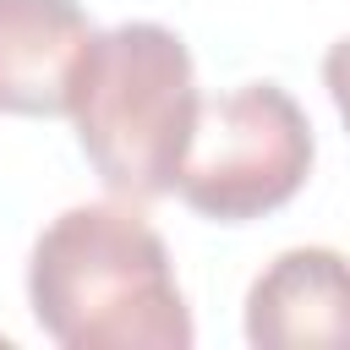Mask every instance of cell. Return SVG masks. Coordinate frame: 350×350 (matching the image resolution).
Returning <instances> with one entry per match:
<instances>
[{
	"mask_svg": "<svg viewBox=\"0 0 350 350\" xmlns=\"http://www.w3.org/2000/svg\"><path fill=\"white\" fill-rule=\"evenodd\" d=\"M38 328L66 350H186L191 312L159 230L120 202H77L27 262Z\"/></svg>",
	"mask_w": 350,
	"mask_h": 350,
	"instance_id": "cell-1",
	"label": "cell"
},
{
	"mask_svg": "<svg viewBox=\"0 0 350 350\" xmlns=\"http://www.w3.org/2000/svg\"><path fill=\"white\" fill-rule=\"evenodd\" d=\"M197 109V71L180 33L120 22L93 38L66 115L98 180L126 202H153L175 191Z\"/></svg>",
	"mask_w": 350,
	"mask_h": 350,
	"instance_id": "cell-2",
	"label": "cell"
},
{
	"mask_svg": "<svg viewBox=\"0 0 350 350\" xmlns=\"http://www.w3.org/2000/svg\"><path fill=\"white\" fill-rule=\"evenodd\" d=\"M312 175V126L279 82H246L202 98L175 191L219 224H246L284 208Z\"/></svg>",
	"mask_w": 350,
	"mask_h": 350,
	"instance_id": "cell-3",
	"label": "cell"
},
{
	"mask_svg": "<svg viewBox=\"0 0 350 350\" xmlns=\"http://www.w3.org/2000/svg\"><path fill=\"white\" fill-rule=\"evenodd\" d=\"M246 339L257 350H350V257L279 252L246 290Z\"/></svg>",
	"mask_w": 350,
	"mask_h": 350,
	"instance_id": "cell-4",
	"label": "cell"
},
{
	"mask_svg": "<svg viewBox=\"0 0 350 350\" xmlns=\"http://www.w3.org/2000/svg\"><path fill=\"white\" fill-rule=\"evenodd\" d=\"M93 38L77 0H0V115H66Z\"/></svg>",
	"mask_w": 350,
	"mask_h": 350,
	"instance_id": "cell-5",
	"label": "cell"
},
{
	"mask_svg": "<svg viewBox=\"0 0 350 350\" xmlns=\"http://www.w3.org/2000/svg\"><path fill=\"white\" fill-rule=\"evenodd\" d=\"M323 82H328L334 109H339V120H345V131H350V33L328 44V55H323Z\"/></svg>",
	"mask_w": 350,
	"mask_h": 350,
	"instance_id": "cell-6",
	"label": "cell"
}]
</instances>
